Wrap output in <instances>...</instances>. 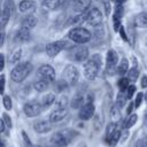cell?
Masks as SVG:
<instances>
[{
	"instance_id": "1",
	"label": "cell",
	"mask_w": 147,
	"mask_h": 147,
	"mask_svg": "<svg viewBox=\"0 0 147 147\" xmlns=\"http://www.w3.org/2000/svg\"><path fill=\"white\" fill-rule=\"evenodd\" d=\"M101 64H102V57L100 54L96 53V54L91 55L84 64L85 78L88 80H94L99 75V71L101 69Z\"/></svg>"
},
{
	"instance_id": "2",
	"label": "cell",
	"mask_w": 147,
	"mask_h": 147,
	"mask_svg": "<svg viewBox=\"0 0 147 147\" xmlns=\"http://www.w3.org/2000/svg\"><path fill=\"white\" fill-rule=\"evenodd\" d=\"M32 69H33V67L30 62L18 63L10 71V78H11V80H14L16 83H21L31 74Z\"/></svg>"
},
{
	"instance_id": "3",
	"label": "cell",
	"mask_w": 147,
	"mask_h": 147,
	"mask_svg": "<svg viewBox=\"0 0 147 147\" xmlns=\"http://www.w3.org/2000/svg\"><path fill=\"white\" fill-rule=\"evenodd\" d=\"M91 38H92L91 32L82 26H76L68 32V39L76 44H82V45L86 44L91 40Z\"/></svg>"
},
{
	"instance_id": "4",
	"label": "cell",
	"mask_w": 147,
	"mask_h": 147,
	"mask_svg": "<svg viewBox=\"0 0 147 147\" xmlns=\"http://www.w3.org/2000/svg\"><path fill=\"white\" fill-rule=\"evenodd\" d=\"M75 133H76V132L70 131V130L59 131V132L54 133V134L51 137V142H52L54 146H56V147H64V146H67V145L71 141V139H72V137L75 136Z\"/></svg>"
},
{
	"instance_id": "5",
	"label": "cell",
	"mask_w": 147,
	"mask_h": 147,
	"mask_svg": "<svg viewBox=\"0 0 147 147\" xmlns=\"http://www.w3.org/2000/svg\"><path fill=\"white\" fill-rule=\"evenodd\" d=\"M72 46L71 44L68 41V40H56V41H53V42H49L47 46H46V54L53 59L63 49H70Z\"/></svg>"
},
{
	"instance_id": "6",
	"label": "cell",
	"mask_w": 147,
	"mask_h": 147,
	"mask_svg": "<svg viewBox=\"0 0 147 147\" xmlns=\"http://www.w3.org/2000/svg\"><path fill=\"white\" fill-rule=\"evenodd\" d=\"M63 80H65L69 86H72V85H76L78 79H79V71L77 69L76 65L74 64H68L64 69H63V72H62V77H61Z\"/></svg>"
},
{
	"instance_id": "7",
	"label": "cell",
	"mask_w": 147,
	"mask_h": 147,
	"mask_svg": "<svg viewBox=\"0 0 147 147\" xmlns=\"http://www.w3.org/2000/svg\"><path fill=\"white\" fill-rule=\"evenodd\" d=\"M117 62H118L117 53L114 49H109L107 52V57H106V71L108 75H114L116 72V68L118 65Z\"/></svg>"
},
{
	"instance_id": "8",
	"label": "cell",
	"mask_w": 147,
	"mask_h": 147,
	"mask_svg": "<svg viewBox=\"0 0 147 147\" xmlns=\"http://www.w3.org/2000/svg\"><path fill=\"white\" fill-rule=\"evenodd\" d=\"M70 55L71 59L76 62H84L88 60V49L85 46H77V47H71L70 48Z\"/></svg>"
},
{
	"instance_id": "9",
	"label": "cell",
	"mask_w": 147,
	"mask_h": 147,
	"mask_svg": "<svg viewBox=\"0 0 147 147\" xmlns=\"http://www.w3.org/2000/svg\"><path fill=\"white\" fill-rule=\"evenodd\" d=\"M42 109H44V107H42L41 102H37V101H30V102L25 103L23 107V111L28 117H36V116L40 115Z\"/></svg>"
},
{
	"instance_id": "10",
	"label": "cell",
	"mask_w": 147,
	"mask_h": 147,
	"mask_svg": "<svg viewBox=\"0 0 147 147\" xmlns=\"http://www.w3.org/2000/svg\"><path fill=\"white\" fill-rule=\"evenodd\" d=\"M38 78L53 83L55 80V70L49 64H42L38 69Z\"/></svg>"
},
{
	"instance_id": "11",
	"label": "cell",
	"mask_w": 147,
	"mask_h": 147,
	"mask_svg": "<svg viewBox=\"0 0 147 147\" xmlns=\"http://www.w3.org/2000/svg\"><path fill=\"white\" fill-rule=\"evenodd\" d=\"M86 22L88 25H92V26H98L101 24L102 22V13L99 8L96 7H93L92 9L88 10L87 13V18H86Z\"/></svg>"
},
{
	"instance_id": "12",
	"label": "cell",
	"mask_w": 147,
	"mask_h": 147,
	"mask_svg": "<svg viewBox=\"0 0 147 147\" xmlns=\"http://www.w3.org/2000/svg\"><path fill=\"white\" fill-rule=\"evenodd\" d=\"M94 111H95V107L92 102H87L85 103L80 109H79V113H78V117L83 121H88L90 118L93 117L94 115Z\"/></svg>"
},
{
	"instance_id": "13",
	"label": "cell",
	"mask_w": 147,
	"mask_h": 147,
	"mask_svg": "<svg viewBox=\"0 0 147 147\" xmlns=\"http://www.w3.org/2000/svg\"><path fill=\"white\" fill-rule=\"evenodd\" d=\"M33 130L37 132V133H47L52 130V122L51 121H46V119H40V121H37L34 122L33 124Z\"/></svg>"
},
{
	"instance_id": "14",
	"label": "cell",
	"mask_w": 147,
	"mask_h": 147,
	"mask_svg": "<svg viewBox=\"0 0 147 147\" xmlns=\"http://www.w3.org/2000/svg\"><path fill=\"white\" fill-rule=\"evenodd\" d=\"M122 16H123V3H116V7L114 9V15H113V23H114L115 31H119Z\"/></svg>"
},
{
	"instance_id": "15",
	"label": "cell",
	"mask_w": 147,
	"mask_h": 147,
	"mask_svg": "<svg viewBox=\"0 0 147 147\" xmlns=\"http://www.w3.org/2000/svg\"><path fill=\"white\" fill-rule=\"evenodd\" d=\"M68 115V110L67 108H62V109H59V108H55L51 114H49V121L52 123H59L61 122L62 119H64Z\"/></svg>"
},
{
	"instance_id": "16",
	"label": "cell",
	"mask_w": 147,
	"mask_h": 147,
	"mask_svg": "<svg viewBox=\"0 0 147 147\" xmlns=\"http://www.w3.org/2000/svg\"><path fill=\"white\" fill-rule=\"evenodd\" d=\"M10 15H11V5H10V1L7 0L3 3V9H2V13H1V28L2 29L9 22Z\"/></svg>"
},
{
	"instance_id": "17",
	"label": "cell",
	"mask_w": 147,
	"mask_h": 147,
	"mask_svg": "<svg viewBox=\"0 0 147 147\" xmlns=\"http://www.w3.org/2000/svg\"><path fill=\"white\" fill-rule=\"evenodd\" d=\"M91 2H92V0H76L74 2V10L78 14L85 13V10L90 8Z\"/></svg>"
},
{
	"instance_id": "18",
	"label": "cell",
	"mask_w": 147,
	"mask_h": 147,
	"mask_svg": "<svg viewBox=\"0 0 147 147\" xmlns=\"http://www.w3.org/2000/svg\"><path fill=\"white\" fill-rule=\"evenodd\" d=\"M30 39V30L26 28H20V30L15 34V40L18 42H25Z\"/></svg>"
},
{
	"instance_id": "19",
	"label": "cell",
	"mask_w": 147,
	"mask_h": 147,
	"mask_svg": "<svg viewBox=\"0 0 147 147\" xmlns=\"http://www.w3.org/2000/svg\"><path fill=\"white\" fill-rule=\"evenodd\" d=\"M37 18L33 16V15H28L26 17H24L21 22V26L22 28H26L29 30H31L32 28H34L37 25Z\"/></svg>"
},
{
	"instance_id": "20",
	"label": "cell",
	"mask_w": 147,
	"mask_h": 147,
	"mask_svg": "<svg viewBox=\"0 0 147 147\" xmlns=\"http://www.w3.org/2000/svg\"><path fill=\"white\" fill-rule=\"evenodd\" d=\"M134 25L138 28H146L147 26V13H139L134 17Z\"/></svg>"
},
{
	"instance_id": "21",
	"label": "cell",
	"mask_w": 147,
	"mask_h": 147,
	"mask_svg": "<svg viewBox=\"0 0 147 147\" xmlns=\"http://www.w3.org/2000/svg\"><path fill=\"white\" fill-rule=\"evenodd\" d=\"M41 6L48 10H55L61 6V0H42Z\"/></svg>"
},
{
	"instance_id": "22",
	"label": "cell",
	"mask_w": 147,
	"mask_h": 147,
	"mask_svg": "<svg viewBox=\"0 0 147 147\" xmlns=\"http://www.w3.org/2000/svg\"><path fill=\"white\" fill-rule=\"evenodd\" d=\"M117 129H118V126H117V123H116V122H111V123L108 124V126H107V129H106V137H105L107 144H109V141H110L113 134L117 131Z\"/></svg>"
},
{
	"instance_id": "23",
	"label": "cell",
	"mask_w": 147,
	"mask_h": 147,
	"mask_svg": "<svg viewBox=\"0 0 147 147\" xmlns=\"http://www.w3.org/2000/svg\"><path fill=\"white\" fill-rule=\"evenodd\" d=\"M129 70V61L126 59H122V61L116 68V74H118L119 76H124L125 74H127Z\"/></svg>"
},
{
	"instance_id": "24",
	"label": "cell",
	"mask_w": 147,
	"mask_h": 147,
	"mask_svg": "<svg viewBox=\"0 0 147 147\" xmlns=\"http://www.w3.org/2000/svg\"><path fill=\"white\" fill-rule=\"evenodd\" d=\"M36 6V2L32 1V0H22L20 3H18V8L22 13H25L28 10H31L33 9Z\"/></svg>"
},
{
	"instance_id": "25",
	"label": "cell",
	"mask_w": 147,
	"mask_h": 147,
	"mask_svg": "<svg viewBox=\"0 0 147 147\" xmlns=\"http://www.w3.org/2000/svg\"><path fill=\"white\" fill-rule=\"evenodd\" d=\"M48 85L49 83L47 80H44V79H40L38 78L34 83H33V88L37 91V92H44L48 88Z\"/></svg>"
},
{
	"instance_id": "26",
	"label": "cell",
	"mask_w": 147,
	"mask_h": 147,
	"mask_svg": "<svg viewBox=\"0 0 147 147\" xmlns=\"http://www.w3.org/2000/svg\"><path fill=\"white\" fill-rule=\"evenodd\" d=\"M55 101H56L55 94H53V93H47L46 95L42 96V99H41V105H42L44 108H47V107L52 106L53 103H55Z\"/></svg>"
},
{
	"instance_id": "27",
	"label": "cell",
	"mask_w": 147,
	"mask_h": 147,
	"mask_svg": "<svg viewBox=\"0 0 147 147\" xmlns=\"http://www.w3.org/2000/svg\"><path fill=\"white\" fill-rule=\"evenodd\" d=\"M86 18H87V14H85V13H80V14L76 15L75 17H72V20H71L70 24L79 26L80 24H83V23L86 21Z\"/></svg>"
},
{
	"instance_id": "28",
	"label": "cell",
	"mask_w": 147,
	"mask_h": 147,
	"mask_svg": "<svg viewBox=\"0 0 147 147\" xmlns=\"http://www.w3.org/2000/svg\"><path fill=\"white\" fill-rule=\"evenodd\" d=\"M83 101H84V96L83 95H80V94H77L76 96H74V99H72V101H71V107L74 108V109H80L84 105H83Z\"/></svg>"
},
{
	"instance_id": "29",
	"label": "cell",
	"mask_w": 147,
	"mask_h": 147,
	"mask_svg": "<svg viewBox=\"0 0 147 147\" xmlns=\"http://www.w3.org/2000/svg\"><path fill=\"white\" fill-rule=\"evenodd\" d=\"M68 102H69L68 96H67V95H61V96L55 101V108H59V109L67 108Z\"/></svg>"
},
{
	"instance_id": "30",
	"label": "cell",
	"mask_w": 147,
	"mask_h": 147,
	"mask_svg": "<svg viewBox=\"0 0 147 147\" xmlns=\"http://www.w3.org/2000/svg\"><path fill=\"white\" fill-rule=\"evenodd\" d=\"M138 76H139V69L137 65H133L127 71V78L130 79V82H136L138 79Z\"/></svg>"
},
{
	"instance_id": "31",
	"label": "cell",
	"mask_w": 147,
	"mask_h": 147,
	"mask_svg": "<svg viewBox=\"0 0 147 147\" xmlns=\"http://www.w3.org/2000/svg\"><path fill=\"white\" fill-rule=\"evenodd\" d=\"M130 79L127 78V77H122L119 80H118V88H119V91L121 92H126V90L129 88V86H130Z\"/></svg>"
},
{
	"instance_id": "32",
	"label": "cell",
	"mask_w": 147,
	"mask_h": 147,
	"mask_svg": "<svg viewBox=\"0 0 147 147\" xmlns=\"http://www.w3.org/2000/svg\"><path fill=\"white\" fill-rule=\"evenodd\" d=\"M126 100H127L126 93H124V92H119V93L117 94V98H116V106H117L118 108L124 107V105L126 103Z\"/></svg>"
},
{
	"instance_id": "33",
	"label": "cell",
	"mask_w": 147,
	"mask_h": 147,
	"mask_svg": "<svg viewBox=\"0 0 147 147\" xmlns=\"http://www.w3.org/2000/svg\"><path fill=\"white\" fill-rule=\"evenodd\" d=\"M21 55H22V49H21V48L16 49V51L11 54V56H10V63H13V64L18 63V61L21 60Z\"/></svg>"
},
{
	"instance_id": "34",
	"label": "cell",
	"mask_w": 147,
	"mask_h": 147,
	"mask_svg": "<svg viewBox=\"0 0 147 147\" xmlns=\"http://www.w3.org/2000/svg\"><path fill=\"white\" fill-rule=\"evenodd\" d=\"M121 136H122V131H121V129H117V131L113 134V137H111V139H110V141H109V144L108 145H111V146H115L118 141H119V139H121Z\"/></svg>"
},
{
	"instance_id": "35",
	"label": "cell",
	"mask_w": 147,
	"mask_h": 147,
	"mask_svg": "<svg viewBox=\"0 0 147 147\" xmlns=\"http://www.w3.org/2000/svg\"><path fill=\"white\" fill-rule=\"evenodd\" d=\"M137 119H138V116H137L136 114H131V115L129 116L127 121L125 122V127H126V129H130V127H132V126L136 124Z\"/></svg>"
},
{
	"instance_id": "36",
	"label": "cell",
	"mask_w": 147,
	"mask_h": 147,
	"mask_svg": "<svg viewBox=\"0 0 147 147\" xmlns=\"http://www.w3.org/2000/svg\"><path fill=\"white\" fill-rule=\"evenodd\" d=\"M2 105H3L5 109H7V110L11 109L13 103H11V99L9 95H2Z\"/></svg>"
},
{
	"instance_id": "37",
	"label": "cell",
	"mask_w": 147,
	"mask_h": 147,
	"mask_svg": "<svg viewBox=\"0 0 147 147\" xmlns=\"http://www.w3.org/2000/svg\"><path fill=\"white\" fill-rule=\"evenodd\" d=\"M119 108L117 107V106H115L114 108H113V110H111V117H113V119H114V122H116L117 123V121L121 118V114H119V110H118Z\"/></svg>"
},
{
	"instance_id": "38",
	"label": "cell",
	"mask_w": 147,
	"mask_h": 147,
	"mask_svg": "<svg viewBox=\"0 0 147 147\" xmlns=\"http://www.w3.org/2000/svg\"><path fill=\"white\" fill-rule=\"evenodd\" d=\"M144 98H145V96H144L142 93L139 92V93L137 94V96H136V101H134V107H136V108H139V107H140V105H141Z\"/></svg>"
},
{
	"instance_id": "39",
	"label": "cell",
	"mask_w": 147,
	"mask_h": 147,
	"mask_svg": "<svg viewBox=\"0 0 147 147\" xmlns=\"http://www.w3.org/2000/svg\"><path fill=\"white\" fill-rule=\"evenodd\" d=\"M136 147H147V137H142L137 140Z\"/></svg>"
},
{
	"instance_id": "40",
	"label": "cell",
	"mask_w": 147,
	"mask_h": 147,
	"mask_svg": "<svg viewBox=\"0 0 147 147\" xmlns=\"http://www.w3.org/2000/svg\"><path fill=\"white\" fill-rule=\"evenodd\" d=\"M134 92H136V86L134 85H130L129 86V88L126 90V96H127V99L130 100L132 96H133V94H134Z\"/></svg>"
},
{
	"instance_id": "41",
	"label": "cell",
	"mask_w": 147,
	"mask_h": 147,
	"mask_svg": "<svg viewBox=\"0 0 147 147\" xmlns=\"http://www.w3.org/2000/svg\"><path fill=\"white\" fill-rule=\"evenodd\" d=\"M2 119L5 121V123H6L7 127H8V129H10V127H11V125H13V124H11V118H10L6 113H3V114H2Z\"/></svg>"
},
{
	"instance_id": "42",
	"label": "cell",
	"mask_w": 147,
	"mask_h": 147,
	"mask_svg": "<svg viewBox=\"0 0 147 147\" xmlns=\"http://www.w3.org/2000/svg\"><path fill=\"white\" fill-rule=\"evenodd\" d=\"M22 137H23V140H24L26 147H33L31 141H30V139H29V137H28V134L25 133V131H22Z\"/></svg>"
},
{
	"instance_id": "43",
	"label": "cell",
	"mask_w": 147,
	"mask_h": 147,
	"mask_svg": "<svg viewBox=\"0 0 147 147\" xmlns=\"http://www.w3.org/2000/svg\"><path fill=\"white\" fill-rule=\"evenodd\" d=\"M103 6H105V9H106V14L109 15V14H110V10H111L110 1H109V0H103Z\"/></svg>"
},
{
	"instance_id": "44",
	"label": "cell",
	"mask_w": 147,
	"mask_h": 147,
	"mask_svg": "<svg viewBox=\"0 0 147 147\" xmlns=\"http://www.w3.org/2000/svg\"><path fill=\"white\" fill-rule=\"evenodd\" d=\"M5 84H6V82H5V75L2 74L1 75V94L2 95H5L3 93H5Z\"/></svg>"
},
{
	"instance_id": "45",
	"label": "cell",
	"mask_w": 147,
	"mask_h": 147,
	"mask_svg": "<svg viewBox=\"0 0 147 147\" xmlns=\"http://www.w3.org/2000/svg\"><path fill=\"white\" fill-rule=\"evenodd\" d=\"M141 87H144V88L147 87V76H144L141 78Z\"/></svg>"
},
{
	"instance_id": "46",
	"label": "cell",
	"mask_w": 147,
	"mask_h": 147,
	"mask_svg": "<svg viewBox=\"0 0 147 147\" xmlns=\"http://www.w3.org/2000/svg\"><path fill=\"white\" fill-rule=\"evenodd\" d=\"M119 33H121L122 38H123L125 41H127V38H126V34H125V32H124V29H123V26H121V28H119Z\"/></svg>"
},
{
	"instance_id": "47",
	"label": "cell",
	"mask_w": 147,
	"mask_h": 147,
	"mask_svg": "<svg viewBox=\"0 0 147 147\" xmlns=\"http://www.w3.org/2000/svg\"><path fill=\"white\" fill-rule=\"evenodd\" d=\"M0 125H1V133H3L5 132V130H6V123H5V121L1 118V121H0Z\"/></svg>"
},
{
	"instance_id": "48",
	"label": "cell",
	"mask_w": 147,
	"mask_h": 147,
	"mask_svg": "<svg viewBox=\"0 0 147 147\" xmlns=\"http://www.w3.org/2000/svg\"><path fill=\"white\" fill-rule=\"evenodd\" d=\"M0 55H1V68H0V69H1V71H2L3 68H5V55H3V54H0Z\"/></svg>"
},
{
	"instance_id": "49",
	"label": "cell",
	"mask_w": 147,
	"mask_h": 147,
	"mask_svg": "<svg viewBox=\"0 0 147 147\" xmlns=\"http://www.w3.org/2000/svg\"><path fill=\"white\" fill-rule=\"evenodd\" d=\"M133 106H134L133 103H130V105H129V107H127V110H126V113H127V115H129V114H130V113L132 111V109H133Z\"/></svg>"
},
{
	"instance_id": "50",
	"label": "cell",
	"mask_w": 147,
	"mask_h": 147,
	"mask_svg": "<svg viewBox=\"0 0 147 147\" xmlns=\"http://www.w3.org/2000/svg\"><path fill=\"white\" fill-rule=\"evenodd\" d=\"M3 41H5V33L2 32V33H1V42H0V45H1V46L3 45Z\"/></svg>"
},
{
	"instance_id": "51",
	"label": "cell",
	"mask_w": 147,
	"mask_h": 147,
	"mask_svg": "<svg viewBox=\"0 0 147 147\" xmlns=\"http://www.w3.org/2000/svg\"><path fill=\"white\" fill-rule=\"evenodd\" d=\"M117 3H124L125 1H127V0H115Z\"/></svg>"
},
{
	"instance_id": "52",
	"label": "cell",
	"mask_w": 147,
	"mask_h": 147,
	"mask_svg": "<svg viewBox=\"0 0 147 147\" xmlns=\"http://www.w3.org/2000/svg\"><path fill=\"white\" fill-rule=\"evenodd\" d=\"M144 96H145V101L147 102V91L145 92V94H144Z\"/></svg>"
},
{
	"instance_id": "53",
	"label": "cell",
	"mask_w": 147,
	"mask_h": 147,
	"mask_svg": "<svg viewBox=\"0 0 147 147\" xmlns=\"http://www.w3.org/2000/svg\"><path fill=\"white\" fill-rule=\"evenodd\" d=\"M146 126H147V115H146Z\"/></svg>"
},
{
	"instance_id": "54",
	"label": "cell",
	"mask_w": 147,
	"mask_h": 147,
	"mask_svg": "<svg viewBox=\"0 0 147 147\" xmlns=\"http://www.w3.org/2000/svg\"><path fill=\"white\" fill-rule=\"evenodd\" d=\"M75 1H76V0H72V2H75Z\"/></svg>"
}]
</instances>
